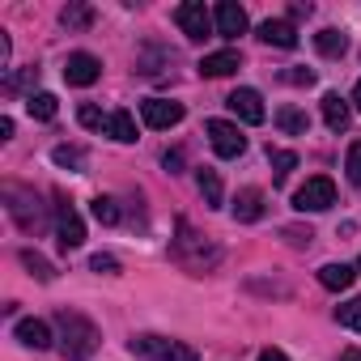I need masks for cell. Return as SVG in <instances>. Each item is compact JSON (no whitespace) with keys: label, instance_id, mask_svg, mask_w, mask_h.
<instances>
[{"label":"cell","instance_id":"1","mask_svg":"<svg viewBox=\"0 0 361 361\" xmlns=\"http://www.w3.org/2000/svg\"><path fill=\"white\" fill-rule=\"evenodd\" d=\"M56 327H60L56 344H60L64 361H90L98 353V344H102V331L85 314H77V310H60L56 314Z\"/></svg>","mask_w":361,"mask_h":361},{"label":"cell","instance_id":"2","mask_svg":"<svg viewBox=\"0 0 361 361\" xmlns=\"http://www.w3.org/2000/svg\"><path fill=\"white\" fill-rule=\"evenodd\" d=\"M128 348L136 357H145V361H200L192 344H178V340H166V336H149V331L145 336H132Z\"/></svg>","mask_w":361,"mask_h":361},{"label":"cell","instance_id":"3","mask_svg":"<svg viewBox=\"0 0 361 361\" xmlns=\"http://www.w3.org/2000/svg\"><path fill=\"white\" fill-rule=\"evenodd\" d=\"M174 259L178 264H188V268H213L217 259H221V251L217 247H209L188 221H178V243H174Z\"/></svg>","mask_w":361,"mask_h":361},{"label":"cell","instance_id":"4","mask_svg":"<svg viewBox=\"0 0 361 361\" xmlns=\"http://www.w3.org/2000/svg\"><path fill=\"white\" fill-rule=\"evenodd\" d=\"M336 204V183L327 174H314V178H306V183L293 192V209L298 213H327Z\"/></svg>","mask_w":361,"mask_h":361},{"label":"cell","instance_id":"5","mask_svg":"<svg viewBox=\"0 0 361 361\" xmlns=\"http://www.w3.org/2000/svg\"><path fill=\"white\" fill-rule=\"evenodd\" d=\"M174 22H178V30H183L192 43L209 39V35H213V26H217V22H213V13L200 5V0H188V5H178V9H174Z\"/></svg>","mask_w":361,"mask_h":361},{"label":"cell","instance_id":"6","mask_svg":"<svg viewBox=\"0 0 361 361\" xmlns=\"http://www.w3.org/2000/svg\"><path fill=\"white\" fill-rule=\"evenodd\" d=\"M209 140H213L217 157H243V149H247V136L230 119H209Z\"/></svg>","mask_w":361,"mask_h":361},{"label":"cell","instance_id":"7","mask_svg":"<svg viewBox=\"0 0 361 361\" xmlns=\"http://www.w3.org/2000/svg\"><path fill=\"white\" fill-rule=\"evenodd\" d=\"M5 200H9V213H13V221L26 230V234H35L39 226H43V213H39V200L30 196V192H22V188H5Z\"/></svg>","mask_w":361,"mask_h":361},{"label":"cell","instance_id":"8","mask_svg":"<svg viewBox=\"0 0 361 361\" xmlns=\"http://www.w3.org/2000/svg\"><path fill=\"white\" fill-rule=\"evenodd\" d=\"M140 119L157 132L174 128V123H183V102H170V98H145L140 102Z\"/></svg>","mask_w":361,"mask_h":361},{"label":"cell","instance_id":"9","mask_svg":"<svg viewBox=\"0 0 361 361\" xmlns=\"http://www.w3.org/2000/svg\"><path fill=\"white\" fill-rule=\"evenodd\" d=\"M98 77H102V60H98V56H90V51H73V56H68V64H64V81H68V85H81V90H85V85H94Z\"/></svg>","mask_w":361,"mask_h":361},{"label":"cell","instance_id":"10","mask_svg":"<svg viewBox=\"0 0 361 361\" xmlns=\"http://www.w3.org/2000/svg\"><path fill=\"white\" fill-rule=\"evenodd\" d=\"M56 238H60V247H64V251H77V247L85 243V226H81L77 209L56 204Z\"/></svg>","mask_w":361,"mask_h":361},{"label":"cell","instance_id":"11","mask_svg":"<svg viewBox=\"0 0 361 361\" xmlns=\"http://www.w3.org/2000/svg\"><path fill=\"white\" fill-rule=\"evenodd\" d=\"M226 106L243 119V123H264V98H259V90H234L230 98H226Z\"/></svg>","mask_w":361,"mask_h":361},{"label":"cell","instance_id":"12","mask_svg":"<svg viewBox=\"0 0 361 361\" xmlns=\"http://www.w3.org/2000/svg\"><path fill=\"white\" fill-rule=\"evenodd\" d=\"M213 22H217V35L238 39V35L247 30V9H243V5H234V0H221V5L213 9Z\"/></svg>","mask_w":361,"mask_h":361},{"label":"cell","instance_id":"13","mask_svg":"<svg viewBox=\"0 0 361 361\" xmlns=\"http://www.w3.org/2000/svg\"><path fill=\"white\" fill-rule=\"evenodd\" d=\"M13 336H18V344H26V348H35V353H43V348L56 344V336H51V327H47L43 319H22V323L13 327Z\"/></svg>","mask_w":361,"mask_h":361},{"label":"cell","instance_id":"14","mask_svg":"<svg viewBox=\"0 0 361 361\" xmlns=\"http://www.w3.org/2000/svg\"><path fill=\"white\" fill-rule=\"evenodd\" d=\"M259 43H268V47H298V30H293V22H285V18H268L264 26H259Z\"/></svg>","mask_w":361,"mask_h":361},{"label":"cell","instance_id":"15","mask_svg":"<svg viewBox=\"0 0 361 361\" xmlns=\"http://www.w3.org/2000/svg\"><path fill=\"white\" fill-rule=\"evenodd\" d=\"M319 106H323V123H327L331 132H344V128H348V119H353V106H348V98H340L336 90H327Z\"/></svg>","mask_w":361,"mask_h":361},{"label":"cell","instance_id":"16","mask_svg":"<svg viewBox=\"0 0 361 361\" xmlns=\"http://www.w3.org/2000/svg\"><path fill=\"white\" fill-rule=\"evenodd\" d=\"M264 217V192L259 188H243L234 200V221H259Z\"/></svg>","mask_w":361,"mask_h":361},{"label":"cell","instance_id":"17","mask_svg":"<svg viewBox=\"0 0 361 361\" xmlns=\"http://www.w3.org/2000/svg\"><path fill=\"white\" fill-rule=\"evenodd\" d=\"M196 188H200V196H204V204H209V209H221L226 192H221V178H217V170L200 166V170H196Z\"/></svg>","mask_w":361,"mask_h":361},{"label":"cell","instance_id":"18","mask_svg":"<svg viewBox=\"0 0 361 361\" xmlns=\"http://www.w3.org/2000/svg\"><path fill=\"white\" fill-rule=\"evenodd\" d=\"M238 64H243L238 51H213V56L200 60V77H230Z\"/></svg>","mask_w":361,"mask_h":361},{"label":"cell","instance_id":"19","mask_svg":"<svg viewBox=\"0 0 361 361\" xmlns=\"http://www.w3.org/2000/svg\"><path fill=\"white\" fill-rule=\"evenodd\" d=\"M353 276H357V268H348V264H323L319 268V285L323 289H340L344 293L353 285Z\"/></svg>","mask_w":361,"mask_h":361},{"label":"cell","instance_id":"20","mask_svg":"<svg viewBox=\"0 0 361 361\" xmlns=\"http://www.w3.org/2000/svg\"><path fill=\"white\" fill-rule=\"evenodd\" d=\"M106 136L119 140V145H132V140H136V119H132L128 111H111V119H106Z\"/></svg>","mask_w":361,"mask_h":361},{"label":"cell","instance_id":"21","mask_svg":"<svg viewBox=\"0 0 361 361\" xmlns=\"http://www.w3.org/2000/svg\"><path fill=\"white\" fill-rule=\"evenodd\" d=\"M314 47H319V56L340 60V56L348 51V35H340V30H319V35H314Z\"/></svg>","mask_w":361,"mask_h":361},{"label":"cell","instance_id":"22","mask_svg":"<svg viewBox=\"0 0 361 361\" xmlns=\"http://www.w3.org/2000/svg\"><path fill=\"white\" fill-rule=\"evenodd\" d=\"M276 128L289 132V136H306V132H310V119H306V111H298V106H281V111H276Z\"/></svg>","mask_w":361,"mask_h":361},{"label":"cell","instance_id":"23","mask_svg":"<svg viewBox=\"0 0 361 361\" xmlns=\"http://www.w3.org/2000/svg\"><path fill=\"white\" fill-rule=\"evenodd\" d=\"M26 111L35 115V119H56V111H60V102H56V94H30L26 98Z\"/></svg>","mask_w":361,"mask_h":361},{"label":"cell","instance_id":"24","mask_svg":"<svg viewBox=\"0 0 361 361\" xmlns=\"http://www.w3.org/2000/svg\"><path fill=\"white\" fill-rule=\"evenodd\" d=\"M51 161H56V166H68V170H81V166H85V153H81L77 145H56V149H51Z\"/></svg>","mask_w":361,"mask_h":361},{"label":"cell","instance_id":"25","mask_svg":"<svg viewBox=\"0 0 361 361\" xmlns=\"http://www.w3.org/2000/svg\"><path fill=\"white\" fill-rule=\"evenodd\" d=\"M18 259H22V264H26V268H30V272H35L39 281H56V268H51V264H47L43 255H39V251H22Z\"/></svg>","mask_w":361,"mask_h":361},{"label":"cell","instance_id":"26","mask_svg":"<svg viewBox=\"0 0 361 361\" xmlns=\"http://www.w3.org/2000/svg\"><path fill=\"white\" fill-rule=\"evenodd\" d=\"M336 323H340V327H348V331H361V298L344 302V306L336 310Z\"/></svg>","mask_w":361,"mask_h":361},{"label":"cell","instance_id":"27","mask_svg":"<svg viewBox=\"0 0 361 361\" xmlns=\"http://www.w3.org/2000/svg\"><path fill=\"white\" fill-rule=\"evenodd\" d=\"M268 161H272V170H276V183L298 166V153H289V149H268Z\"/></svg>","mask_w":361,"mask_h":361},{"label":"cell","instance_id":"28","mask_svg":"<svg viewBox=\"0 0 361 361\" xmlns=\"http://www.w3.org/2000/svg\"><path fill=\"white\" fill-rule=\"evenodd\" d=\"M60 22H64V26H68V30H85V26H90V22H94V13H90V9H85V5H68V9H64V13H60Z\"/></svg>","mask_w":361,"mask_h":361},{"label":"cell","instance_id":"29","mask_svg":"<svg viewBox=\"0 0 361 361\" xmlns=\"http://www.w3.org/2000/svg\"><path fill=\"white\" fill-rule=\"evenodd\" d=\"M77 119H81V128H90V132H106V119H111V115H102L94 102H85V106L77 111Z\"/></svg>","mask_w":361,"mask_h":361},{"label":"cell","instance_id":"30","mask_svg":"<svg viewBox=\"0 0 361 361\" xmlns=\"http://www.w3.org/2000/svg\"><path fill=\"white\" fill-rule=\"evenodd\" d=\"M94 217H98L102 226H119V204H115L111 196H98V200H94Z\"/></svg>","mask_w":361,"mask_h":361},{"label":"cell","instance_id":"31","mask_svg":"<svg viewBox=\"0 0 361 361\" xmlns=\"http://www.w3.org/2000/svg\"><path fill=\"white\" fill-rule=\"evenodd\" d=\"M344 170H348V178H353V188H361V140H353V145H348Z\"/></svg>","mask_w":361,"mask_h":361},{"label":"cell","instance_id":"32","mask_svg":"<svg viewBox=\"0 0 361 361\" xmlns=\"http://www.w3.org/2000/svg\"><path fill=\"white\" fill-rule=\"evenodd\" d=\"M35 81H39V68H26V73H18V77H9V81H5V94H18V90H30ZM30 94H35V90H30Z\"/></svg>","mask_w":361,"mask_h":361},{"label":"cell","instance_id":"33","mask_svg":"<svg viewBox=\"0 0 361 361\" xmlns=\"http://www.w3.org/2000/svg\"><path fill=\"white\" fill-rule=\"evenodd\" d=\"M281 238H289L293 247H310V238H314V234H310V230H302V226H285V230H281Z\"/></svg>","mask_w":361,"mask_h":361},{"label":"cell","instance_id":"34","mask_svg":"<svg viewBox=\"0 0 361 361\" xmlns=\"http://www.w3.org/2000/svg\"><path fill=\"white\" fill-rule=\"evenodd\" d=\"M90 268H94V272H102V276H111V272H119V259H115V255H94V259H90Z\"/></svg>","mask_w":361,"mask_h":361},{"label":"cell","instance_id":"35","mask_svg":"<svg viewBox=\"0 0 361 361\" xmlns=\"http://www.w3.org/2000/svg\"><path fill=\"white\" fill-rule=\"evenodd\" d=\"M285 81H293V85H310V81H314V73H310V68H289V73H285Z\"/></svg>","mask_w":361,"mask_h":361},{"label":"cell","instance_id":"36","mask_svg":"<svg viewBox=\"0 0 361 361\" xmlns=\"http://www.w3.org/2000/svg\"><path fill=\"white\" fill-rule=\"evenodd\" d=\"M9 51H13V43H9L5 30H0V68H9Z\"/></svg>","mask_w":361,"mask_h":361},{"label":"cell","instance_id":"37","mask_svg":"<svg viewBox=\"0 0 361 361\" xmlns=\"http://www.w3.org/2000/svg\"><path fill=\"white\" fill-rule=\"evenodd\" d=\"M161 166H166L170 174H178V166H183V157H178V153H166V157H161Z\"/></svg>","mask_w":361,"mask_h":361},{"label":"cell","instance_id":"38","mask_svg":"<svg viewBox=\"0 0 361 361\" xmlns=\"http://www.w3.org/2000/svg\"><path fill=\"white\" fill-rule=\"evenodd\" d=\"M0 140H13V119L0 115Z\"/></svg>","mask_w":361,"mask_h":361},{"label":"cell","instance_id":"39","mask_svg":"<svg viewBox=\"0 0 361 361\" xmlns=\"http://www.w3.org/2000/svg\"><path fill=\"white\" fill-rule=\"evenodd\" d=\"M259 361H289V357H285L281 348H264V353H259Z\"/></svg>","mask_w":361,"mask_h":361},{"label":"cell","instance_id":"40","mask_svg":"<svg viewBox=\"0 0 361 361\" xmlns=\"http://www.w3.org/2000/svg\"><path fill=\"white\" fill-rule=\"evenodd\" d=\"M340 361H361V348H344V353H340Z\"/></svg>","mask_w":361,"mask_h":361},{"label":"cell","instance_id":"41","mask_svg":"<svg viewBox=\"0 0 361 361\" xmlns=\"http://www.w3.org/2000/svg\"><path fill=\"white\" fill-rule=\"evenodd\" d=\"M353 111H361V81L353 85Z\"/></svg>","mask_w":361,"mask_h":361},{"label":"cell","instance_id":"42","mask_svg":"<svg viewBox=\"0 0 361 361\" xmlns=\"http://www.w3.org/2000/svg\"><path fill=\"white\" fill-rule=\"evenodd\" d=\"M357 272H361V259H357Z\"/></svg>","mask_w":361,"mask_h":361}]
</instances>
